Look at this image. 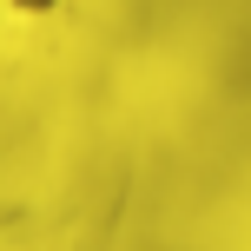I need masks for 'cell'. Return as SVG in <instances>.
Listing matches in <instances>:
<instances>
[{"mask_svg": "<svg viewBox=\"0 0 251 251\" xmlns=\"http://www.w3.org/2000/svg\"><path fill=\"white\" fill-rule=\"evenodd\" d=\"M26 7H40V0H26Z\"/></svg>", "mask_w": 251, "mask_h": 251, "instance_id": "1", "label": "cell"}]
</instances>
